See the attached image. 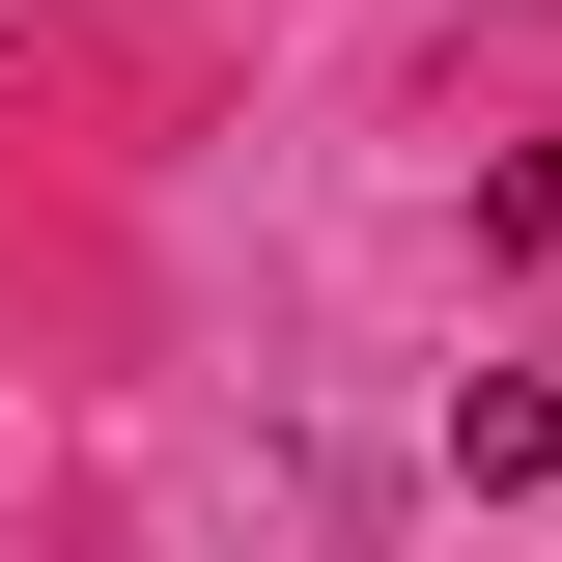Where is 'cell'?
<instances>
[{
	"label": "cell",
	"mask_w": 562,
	"mask_h": 562,
	"mask_svg": "<svg viewBox=\"0 0 562 562\" xmlns=\"http://www.w3.org/2000/svg\"><path fill=\"white\" fill-rule=\"evenodd\" d=\"M450 479H479V506H535V479H562V394H506V366H479V394H450Z\"/></svg>",
	"instance_id": "6da1fadb"
}]
</instances>
